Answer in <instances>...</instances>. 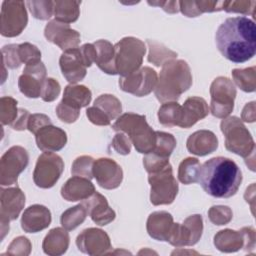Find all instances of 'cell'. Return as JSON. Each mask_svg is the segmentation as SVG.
<instances>
[{
    "instance_id": "cell-15",
    "label": "cell",
    "mask_w": 256,
    "mask_h": 256,
    "mask_svg": "<svg viewBox=\"0 0 256 256\" xmlns=\"http://www.w3.org/2000/svg\"><path fill=\"white\" fill-rule=\"evenodd\" d=\"M25 204V195L18 188L1 189V230L2 239L9 230V221L17 219Z\"/></svg>"
},
{
    "instance_id": "cell-51",
    "label": "cell",
    "mask_w": 256,
    "mask_h": 256,
    "mask_svg": "<svg viewBox=\"0 0 256 256\" xmlns=\"http://www.w3.org/2000/svg\"><path fill=\"white\" fill-rule=\"evenodd\" d=\"M79 50L86 67H90L92 63H95L96 50H95L94 44H88V43L84 44L79 48Z\"/></svg>"
},
{
    "instance_id": "cell-6",
    "label": "cell",
    "mask_w": 256,
    "mask_h": 256,
    "mask_svg": "<svg viewBox=\"0 0 256 256\" xmlns=\"http://www.w3.org/2000/svg\"><path fill=\"white\" fill-rule=\"evenodd\" d=\"M220 127L225 136V147L228 151L244 159L255 152L254 140L240 118L231 116L223 119Z\"/></svg>"
},
{
    "instance_id": "cell-53",
    "label": "cell",
    "mask_w": 256,
    "mask_h": 256,
    "mask_svg": "<svg viewBox=\"0 0 256 256\" xmlns=\"http://www.w3.org/2000/svg\"><path fill=\"white\" fill-rule=\"evenodd\" d=\"M244 239L243 248L246 251H250L255 247V230L253 227H244L240 230Z\"/></svg>"
},
{
    "instance_id": "cell-3",
    "label": "cell",
    "mask_w": 256,
    "mask_h": 256,
    "mask_svg": "<svg viewBox=\"0 0 256 256\" xmlns=\"http://www.w3.org/2000/svg\"><path fill=\"white\" fill-rule=\"evenodd\" d=\"M192 85L190 67L184 60H169L163 64L154 93L158 101H176Z\"/></svg>"
},
{
    "instance_id": "cell-30",
    "label": "cell",
    "mask_w": 256,
    "mask_h": 256,
    "mask_svg": "<svg viewBox=\"0 0 256 256\" xmlns=\"http://www.w3.org/2000/svg\"><path fill=\"white\" fill-rule=\"evenodd\" d=\"M91 96V91L87 87L70 84L65 87L61 102L76 110H80L90 103Z\"/></svg>"
},
{
    "instance_id": "cell-18",
    "label": "cell",
    "mask_w": 256,
    "mask_h": 256,
    "mask_svg": "<svg viewBox=\"0 0 256 256\" xmlns=\"http://www.w3.org/2000/svg\"><path fill=\"white\" fill-rule=\"evenodd\" d=\"M78 249L88 255L106 254L111 248L109 236L101 229L88 228L83 230L76 239Z\"/></svg>"
},
{
    "instance_id": "cell-16",
    "label": "cell",
    "mask_w": 256,
    "mask_h": 256,
    "mask_svg": "<svg viewBox=\"0 0 256 256\" xmlns=\"http://www.w3.org/2000/svg\"><path fill=\"white\" fill-rule=\"evenodd\" d=\"M47 41L56 44L63 51L78 48L80 43V34L70 28L69 24L57 20L50 21L44 30Z\"/></svg>"
},
{
    "instance_id": "cell-50",
    "label": "cell",
    "mask_w": 256,
    "mask_h": 256,
    "mask_svg": "<svg viewBox=\"0 0 256 256\" xmlns=\"http://www.w3.org/2000/svg\"><path fill=\"white\" fill-rule=\"evenodd\" d=\"M112 146L117 153L127 155L131 150V141L124 133H118L112 141Z\"/></svg>"
},
{
    "instance_id": "cell-25",
    "label": "cell",
    "mask_w": 256,
    "mask_h": 256,
    "mask_svg": "<svg viewBox=\"0 0 256 256\" xmlns=\"http://www.w3.org/2000/svg\"><path fill=\"white\" fill-rule=\"evenodd\" d=\"M173 217L166 211L153 212L147 220V232L150 237L158 241H168L173 227Z\"/></svg>"
},
{
    "instance_id": "cell-21",
    "label": "cell",
    "mask_w": 256,
    "mask_h": 256,
    "mask_svg": "<svg viewBox=\"0 0 256 256\" xmlns=\"http://www.w3.org/2000/svg\"><path fill=\"white\" fill-rule=\"evenodd\" d=\"M82 204L85 206L92 221L100 226L107 225L115 219V212L110 208L106 198L96 191L83 200Z\"/></svg>"
},
{
    "instance_id": "cell-1",
    "label": "cell",
    "mask_w": 256,
    "mask_h": 256,
    "mask_svg": "<svg viewBox=\"0 0 256 256\" xmlns=\"http://www.w3.org/2000/svg\"><path fill=\"white\" fill-rule=\"evenodd\" d=\"M215 41L219 52L234 63L250 60L256 52V28L253 20L244 17L227 18L217 29Z\"/></svg>"
},
{
    "instance_id": "cell-4",
    "label": "cell",
    "mask_w": 256,
    "mask_h": 256,
    "mask_svg": "<svg viewBox=\"0 0 256 256\" xmlns=\"http://www.w3.org/2000/svg\"><path fill=\"white\" fill-rule=\"evenodd\" d=\"M112 128L115 131L125 132L139 153L148 154L156 145V131L148 125L143 115L125 113L116 120Z\"/></svg>"
},
{
    "instance_id": "cell-31",
    "label": "cell",
    "mask_w": 256,
    "mask_h": 256,
    "mask_svg": "<svg viewBox=\"0 0 256 256\" xmlns=\"http://www.w3.org/2000/svg\"><path fill=\"white\" fill-rule=\"evenodd\" d=\"M214 245L222 252H236L243 248L244 239L240 231L224 229L214 236Z\"/></svg>"
},
{
    "instance_id": "cell-54",
    "label": "cell",
    "mask_w": 256,
    "mask_h": 256,
    "mask_svg": "<svg viewBox=\"0 0 256 256\" xmlns=\"http://www.w3.org/2000/svg\"><path fill=\"white\" fill-rule=\"evenodd\" d=\"M29 118H30V114L27 110L25 109H19L18 110V116L17 118L15 119V121L11 124L12 128L14 130H25L27 129V126H28V121H29Z\"/></svg>"
},
{
    "instance_id": "cell-28",
    "label": "cell",
    "mask_w": 256,
    "mask_h": 256,
    "mask_svg": "<svg viewBox=\"0 0 256 256\" xmlns=\"http://www.w3.org/2000/svg\"><path fill=\"white\" fill-rule=\"evenodd\" d=\"M69 246V234L63 228L57 227L49 231L44 238L42 248L48 255H62Z\"/></svg>"
},
{
    "instance_id": "cell-2",
    "label": "cell",
    "mask_w": 256,
    "mask_h": 256,
    "mask_svg": "<svg viewBox=\"0 0 256 256\" xmlns=\"http://www.w3.org/2000/svg\"><path fill=\"white\" fill-rule=\"evenodd\" d=\"M198 182L208 195L229 198L237 193L242 182V173L233 160L218 156L201 165Z\"/></svg>"
},
{
    "instance_id": "cell-39",
    "label": "cell",
    "mask_w": 256,
    "mask_h": 256,
    "mask_svg": "<svg viewBox=\"0 0 256 256\" xmlns=\"http://www.w3.org/2000/svg\"><path fill=\"white\" fill-rule=\"evenodd\" d=\"M93 165L94 159L91 156H80L77 157L71 168V173L74 176H80L91 180L93 178Z\"/></svg>"
},
{
    "instance_id": "cell-34",
    "label": "cell",
    "mask_w": 256,
    "mask_h": 256,
    "mask_svg": "<svg viewBox=\"0 0 256 256\" xmlns=\"http://www.w3.org/2000/svg\"><path fill=\"white\" fill-rule=\"evenodd\" d=\"M200 163L197 158L188 157L184 159L178 169V179L181 183L189 185L198 182V175L200 170Z\"/></svg>"
},
{
    "instance_id": "cell-14",
    "label": "cell",
    "mask_w": 256,
    "mask_h": 256,
    "mask_svg": "<svg viewBox=\"0 0 256 256\" xmlns=\"http://www.w3.org/2000/svg\"><path fill=\"white\" fill-rule=\"evenodd\" d=\"M121 102L114 95L103 94L94 101V106L87 108L86 115L93 124L107 126L121 114Z\"/></svg>"
},
{
    "instance_id": "cell-49",
    "label": "cell",
    "mask_w": 256,
    "mask_h": 256,
    "mask_svg": "<svg viewBox=\"0 0 256 256\" xmlns=\"http://www.w3.org/2000/svg\"><path fill=\"white\" fill-rule=\"evenodd\" d=\"M49 124H52V122L48 116H46L45 114L37 113V114L30 115L27 129L30 132L36 134L42 127L49 125Z\"/></svg>"
},
{
    "instance_id": "cell-46",
    "label": "cell",
    "mask_w": 256,
    "mask_h": 256,
    "mask_svg": "<svg viewBox=\"0 0 256 256\" xmlns=\"http://www.w3.org/2000/svg\"><path fill=\"white\" fill-rule=\"evenodd\" d=\"M60 90L61 87L58 81L53 78H46L42 84L40 97L45 102H52L58 97Z\"/></svg>"
},
{
    "instance_id": "cell-5",
    "label": "cell",
    "mask_w": 256,
    "mask_h": 256,
    "mask_svg": "<svg viewBox=\"0 0 256 256\" xmlns=\"http://www.w3.org/2000/svg\"><path fill=\"white\" fill-rule=\"evenodd\" d=\"M114 50L116 72L121 77H125L140 68L146 47L138 38L124 37L114 45Z\"/></svg>"
},
{
    "instance_id": "cell-8",
    "label": "cell",
    "mask_w": 256,
    "mask_h": 256,
    "mask_svg": "<svg viewBox=\"0 0 256 256\" xmlns=\"http://www.w3.org/2000/svg\"><path fill=\"white\" fill-rule=\"evenodd\" d=\"M210 111L217 118L227 117L234 108L236 88L227 77H217L210 86Z\"/></svg>"
},
{
    "instance_id": "cell-45",
    "label": "cell",
    "mask_w": 256,
    "mask_h": 256,
    "mask_svg": "<svg viewBox=\"0 0 256 256\" xmlns=\"http://www.w3.org/2000/svg\"><path fill=\"white\" fill-rule=\"evenodd\" d=\"M2 61L8 68L15 69L21 65V60L18 54V45L10 44L2 48Z\"/></svg>"
},
{
    "instance_id": "cell-37",
    "label": "cell",
    "mask_w": 256,
    "mask_h": 256,
    "mask_svg": "<svg viewBox=\"0 0 256 256\" xmlns=\"http://www.w3.org/2000/svg\"><path fill=\"white\" fill-rule=\"evenodd\" d=\"M156 145L150 153L159 158L169 160L171 153L176 147V139L172 134L162 131H156Z\"/></svg>"
},
{
    "instance_id": "cell-9",
    "label": "cell",
    "mask_w": 256,
    "mask_h": 256,
    "mask_svg": "<svg viewBox=\"0 0 256 256\" xmlns=\"http://www.w3.org/2000/svg\"><path fill=\"white\" fill-rule=\"evenodd\" d=\"M64 170L62 158L53 152H44L38 159L33 172L34 183L40 188H51Z\"/></svg>"
},
{
    "instance_id": "cell-35",
    "label": "cell",
    "mask_w": 256,
    "mask_h": 256,
    "mask_svg": "<svg viewBox=\"0 0 256 256\" xmlns=\"http://www.w3.org/2000/svg\"><path fill=\"white\" fill-rule=\"evenodd\" d=\"M147 44L149 46L148 61L156 66L163 65L167 61L177 57L176 52L171 51L161 43H158L154 40H147Z\"/></svg>"
},
{
    "instance_id": "cell-43",
    "label": "cell",
    "mask_w": 256,
    "mask_h": 256,
    "mask_svg": "<svg viewBox=\"0 0 256 256\" xmlns=\"http://www.w3.org/2000/svg\"><path fill=\"white\" fill-rule=\"evenodd\" d=\"M210 221L215 225H225L232 219V211L228 206H212L208 211Z\"/></svg>"
},
{
    "instance_id": "cell-47",
    "label": "cell",
    "mask_w": 256,
    "mask_h": 256,
    "mask_svg": "<svg viewBox=\"0 0 256 256\" xmlns=\"http://www.w3.org/2000/svg\"><path fill=\"white\" fill-rule=\"evenodd\" d=\"M31 251L30 241L23 236L15 238L9 245L7 253L13 255H28Z\"/></svg>"
},
{
    "instance_id": "cell-23",
    "label": "cell",
    "mask_w": 256,
    "mask_h": 256,
    "mask_svg": "<svg viewBox=\"0 0 256 256\" xmlns=\"http://www.w3.org/2000/svg\"><path fill=\"white\" fill-rule=\"evenodd\" d=\"M35 136L37 146L43 152L59 151L67 142L66 132L52 124L42 127Z\"/></svg>"
},
{
    "instance_id": "cell-56",
    "label": "cell",
    "mask_w": 256,
    "mask_h": 256,
    "mask_svg": "<svg viewBox=\"0 0 256 256\" xmlns=\"http://www.w3.org/2000/svg\"><path fill=\"white\" fill-rule=\"evenodd\" d=\"M242 120L245 122L252 123L255 121V102L252 101L247 103L242 111Z\"/></svg>"
},
{
    "instance_id": "cell-22",
    "label": "cell",
    "mask_w": 256,
    "mask_h": 256,
    "mask_svg": "<svg viewBox=\"0 0 256 256\" xmlns=\"http://www.w3.org/2000/svg\"><path fill=\"white\" fill-rule=\"evenodd\" d=\"M51 223L49 209L40 204L29 206L21 218V227L27 233H36L47 228Z\"/></svg>"
},
{
    "instance_id": "cell-19",
    "label": "cell",
    "mask_w": 256,
    "mask_h": 256,
    "mask_svg": "<svg viewBox=\"0 0 256 256\" xmlns=\"http://www.w3.org/2000/svg\"><path fill=\"white\" fill-rule=\"evenodd\" d=\"M93 177H95L99 186L111 190L120 186L123 179V171L114 160L99 158L94 161Z\"/></svg>"
},
{
    "instance_id": "cell-29",
    "label": "cell",
    "mask_w": 256,
    "mask_h": 256,
    "mask_svg": "<svg viewBox=\"0 0 256 256\" xmlns=\"http://www.w3.org/2000/svg\"><path fill=\"white\" fill-rule=\"evenodd\" d=\"M96 50L95 63L105 73L110 75L117 74L115 68L114 46L107 40H98L93 43Z\"/></svg>"
},
{
    "instance_id": "cell-17",
    "label": "cell",
    "mask_w": 256,
    "mask_h": 256,
    "mask_svg": "<svg viewBox=\"0 0 256 256\" xmlns=\"http://www.w3.org/2000/svg\"><path fill=\"white\" fill-rule=\"evenodd\" d=\"M46 79V67L40 61L28 64L23 70V74L19 77L18 87L26 97L38 98L41 95L42 84Z\"/></svg>"
},
{
    "instance_id": "cell-36",
    "label": "cell",
    "mask_w": 256,
    "mask_h": 256,
    "mask_svg": "<svg viewBox=\"0 0 256 256\" xmlns=\"http://www.w3.org/2000/svg\"><path fill=\"white\" fill-rule=\"evenodd\" d=\"M87 215H88V212L85 206L81 203L63 212L61 215L60 221L62 226L66 230H74L84 222Z\"/></svg>"
},
{
    "instance_id": "cell-13",
    "label": "cell",
    "mask_w": 256,
    "mask_h": 256,
    "mask_svg": "<svg viewBox=\"0 0 256 256\" xmlns=\"http://www.w3.org/2000/svg\"><path fill=\"white\" fill-rule=\"evenodd\" d=\"M203 231V221L201 215H192L185 219L183 224L174 223L170 233L169 242L175 247L195 245Z\"/></svg>"
},
{
    "instance_id": "cell-26",
    "label": "cell",
    "mask_w": 256,
    "mask_h": 256,
    "mask_svg": "<svg viewBox=\"0 0 256 256\" xmlns=\"http://www.w3.org/2000/svg\"><path fill=\"white\" fill-rule=\"evenodd\" d=\"M95 187L87 178L73 176L61 188V196L67 201H80L90 197Z\"/></svg>"
},
{
    "instance_id": "cell-44",
    "label": "cell",
    "mask_w": 256,
    "mask_h": 256,
    "mask_svg": "<svg viewBox=\"0 0 256 256\" xmlns=\"http://www.w3.org/2000/svg\"><path fill=\"white\" fill-rule=\"evenodd\" d=\"M255 5V1H223L222 10L226 12L251 14L254 17Z\"/></svg>"
},
{
    "instance_id": "cell-27",
    "label": "cell",
    "mask_w": 256,
    "mask_h": 256,
    "mask_svg": "<svg viewBox=\"0 0 256 256\" xmlns=\"http://www.w3.org/2000/svg\"><path fill=\"white\" fill-rule=\"evenodd\" d=\"M186 146L190 153L197 156H205L217 149L218 139L209 130H199L189 136Z\"/></svg>"
},
{
    "instance_id": "cell-42",
    "label": "cell",
    "mask_w": 256,
    "mask_h": 256,
    "mask_svg": "<svg viewBox=\"0 0 256 256\" xmlns=\"http://www.w3.org/2000/svg\"><path fill=\"white\" fill-rule=\"evenodd\" d=\"M18 54L21 63H25L26 65L40 62L41 59L40 50L31 43H23L18 45Z\"/></svg>"
},
{
    "instance_id": "cell-11",
    "label": "cell",
    "mask_w": 256,
    "mask_h": 256,
    "mask_svg": "<svg viewBox=\"0 0 256 256\" xmlns=\"http://www.w3.org/2000/svg\"><path fill=\"white\" fill-rule=\"evenodd\" d=\"M29 156L21 146H13L5 152L0 164V182L3 186L17 183L19 174L27 167Z\"/></svg>"
},
{
    "instance_id": "cell-48",
    "label": "cell",
    "mask_w": 256,
    "mask_h": 256,
    "mask_svg": "<svg viewBox=\"0 0 256 256\" xmlns=\"http://www.w3.org/2000/svg\"><path fill=\"white\" fill-rule=\"evenodd\" d=\"M56 114L61 121L65 122V123H73L79 117L80 110H76V109L60 102L56 107Z\"/></svg>"
},
{
    "instance_id": "cell-38",
    "label": "cell",
    "mask_w": 256,
    "mask_h": 256,
    "mask_svg": "<svg viewBox=\"0 0 256 256\" xmlns=\"http://www.w3.org/2000/svg\"><path fill=\"white\" fill-rule=\"evenodd\" d=\"M236 85L245 92H254L256 88V68L255 66L245 69H234L232 71Z\"/></svg>"
},
{
    "instance_id": "cell-40",
    "label": "cell",
    "mask_w": 256,
    "mask_h": 256,
    "mask_svg": "<svg viewBox=\"0 0 256 256\" xmlns=\"http://www.w3.org/2000/svg\"><path fill=\"white\" fill-rule=\"evenodd\" d=\"M26 4L36 19L47 20L54 13V1H28Z\"/></svg>"
},
{
    "instance_id": "cell-10",
    "label": "cell",
    "mask_w": 256,
    "mask_h": 256,
    "mask_svg": "<svg viewBox=\"0 0 256 256\" xmlns=\"http://www.w3.org/2000/svg\"><path fill=\"white\" fill-rule=\"evenodd\" d=\"M28 22L25 3L23 1H4L1 9V34L6 37L19 35Z\"/></svg>"
},
{
    "instance_id": "cell-41",
    "label": "cell",
    "mask_w": 256,
    "mask_h": 256,
    "mask_svg": "<svg viewBox=\"0 0 256 256\" xmlns=\"http://www.w3.org/2000/svg\"><path fill=\"white\" fill-rule=\"evenodd\" d=\"M17 101L11 97L1 98V123L2 125L12 124L18 116Z\"/></svg>"
},
{
    "instance_id": "cell-20",
    "label": "cell",
    "mask_w": 256,
    "mask_h": 256,
    "mask_svg": "<svg viewBox=\"0 0 256 256\" xmlns=\"http://www.w3.org/2000/svg\"><path fill=\"white\" fill-rule=\"evenodd\" d=\"M59 64L63 76L71 84H76L86 76V65L79 48L64 51L60 56Z\"/></svg>"
},
{
    "instance_id": "cell-12",
    "label": "cell",
    "mask_w": 256,
    "mask_h": 256,
    "mask_svg": "<svg viewBox=\"0 0 256 256\" xmlns=\"http://www.w3.org/2000/svg\"><path fill=\"white\" fill-rule=\"evenodd\" d=\"M157 84V73L150 67H142L132 74L120 77L119 86L121 90L138 97L146 96L155 89Z\"/></svg>"
},
{
    "instance_id": "cell-55",
    "label": "cell",
    "mask_w": 256,
    "mask_h": 256,
    "mask_svg": "<svg viewBox=\"0 0 256 256\" xmlns=\"http://www.w3.org/2000/svg\"><path fill=\"white\" fill-rule=\"evenodd\" d=\"M149 5L160 6L162 9L168 13H177L179 11L178 1H165V2H148Z\"/></svg>"
},
{
    "instance_id": "cell-33",
    "label": "cell",
    "mask_w": 256,
    "mask_h": 256,
    "mask_svg": "<svg viewBox=\"0 0 256 256\" xmlns=\"http://www.w3.org/2000/svg\"><path fill=\"white\" fill-rule=\"evenodd\" d=\"M158 119L163 126H179L181 120V106L175 101L163 103L158 110Z\"/></svg>"
},
{
    "instance_id": "cell-32",
    "label": "cell",
    "mask_w": 256,
    "mask_h": 256,
    "mask_svg": "<svg viewBox=\"0 0 256 256\" xmlns=\"http://www.w3.org/2000/svg\"><path fill=\"white\" fill-rule=\"evenodd\" d=\"M81 1H54L55 20L63 23L75 22L80 14Z\"/></svg>"
},
{
    "instance_id": "cell-24",
    "label": "cell",
    "mask_w": 256,
    "mask_h": 256,
    "mask_svg": "<svg viewBox=\"0 0 256 256\" xmlns=\"http://www.w3.org/2000/svg\"><path fill=\"white\" fill-rule=\"evenodd\" d=\"M209 113L206 101L201 97H189L181 106V120L179 127L189 128L197 121L205 118Z\"/></svg>"
},
{
    "instance_id": "cell-52",
    "label": "cell",
    "mask_w": 256,
    "mask_h": 256,
    "mask_svg": "<svg viewBox=\"0 0 256 256\" xmlns=\"http://www.w3.org/2000/svg\"><path fill=\"white\" fill-rule=\"evenodd\" d=\"M200 14L204 12H214L222 10L223 1H195Z\"/></svg>"
},
{
    "instance_id": "cell-7",
    "label": "cell",
    "mask_w": 256,
    "mask_h": 256,
    "mask_svg": "<svg viewBox=\"0 0 256 256\" xmlns=\"http://www.w3.org/2000/svg\"><path fill=\"white\" fill-rule=\"evenodd\" d=\"M148 181L151 187L150 201L153 205H167L174 201L178 193V183L173 176L170 163L149 173Z\"/></svg>"
}]
</instances>
